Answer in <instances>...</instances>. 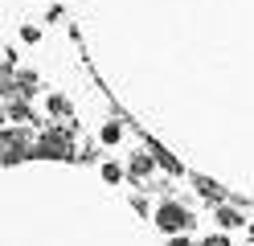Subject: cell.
I'll use <instances>...</instances> for the list:
<instances>
[{"label":"cell","mask_w":254,"mask_h":246,"mask_svg":"<svg viewBox=\"0 0 254 246\" xmlns=\"http://www.w3.org/2000/svg\"><path fill=\"white\" fill-rule=\"evenodd\" d=\"M33 156H37V160H70V156H74V136H70V127H66V123L45 127L41 136H37Z\"/></svg>","instance_id":"obj_1"},{"label":"cell","mask_w":254,"mask_h":246,"mask_svg":"<svg viewBox=\"0 0 254 246\" xmlns=\"http://www.w3.org/2000/svg\"><path fill=\"white\" fill-rule=\"evenodd\" d=\"M33 148H37V140L29 136V131H21V123L17 127H4V136H0V160L4 164H17V160H25V156H33Z\"/></svg>","instance_id":"obj_2"},{"label":"cell","mask_w":254,"mask_h":246,"mask_svg":"<svg viewBox=\"0 0 254 246\" xmlns=\"http://www.w3.org/2000/svg\"><path fill=\"white\" fill-rule=\"evenodd\" d=\"M193 213H189L181 201H160L156 205V226L164 230V234H181V230H193Z\"/></svg>","instance_id":"obj_3"},{"label":"cell","mask_w":254,"mask_h":246,"mask_svg":"<svg viewBox=\"0 0 254 246\" xmlns=\"http://www.w3.org/2000/svg\"><path fill=\"white\" fill-rule=\"evenodd\" d=\"M4 111L12 123H33V103L25 94H4Z\"/></svg>","instance_id":"obj_4"},{"label":"cell","mask_w":254,"mask_h":246,"mask_svg":"<svg viewBox=\"0 0 254 246\" xmlns=\"http://www.w3.org/2000/svg\"><path fill=\"white\" fill-rule=\"evenodd\" d=\"M4 94H25V98H33V94H37V74H33V70L12 74V86H8Z\"/></svg>","instance_id":"obj_5"},{"label":"cell","mask_w":254,"mask_h":246,"mask_svg":"<svg viewBox=\"0 0 254 246\" xmlns=\"http://www.w3.org/2000/svg\"><path fill=\"white\" fill-rule=\"evenodd\" d=\"M193 189L205 197V201H213V205H221V201H226V189H221L217 180H209V176H193Z\"/></svg>","instance_id":"obj_6"},{"label":"cell","mask_w":254,"mask_h":246,"mask_svg":"<svg viewBox=\"0 0 254 246\" xmlns=\"http://www.w3.org/2000/svg\"><path fill=\"white\" fill-rule=\"evenodd\" d=\"M152 168H156V156L131 152V164H127V172H131V176H152Z\"/></svg>","instance_id":"obj_7"},{"label":"cell","mask_w":254,"mask_h":246,"mask_svg":"<svg viewBox=\"0 0 254 246\" xmlns=\"http://www.w3.org/2000/svg\"><path fill=\"white\" fill-rule=\"evenodd\" d=\"M50 115H54V119H62V123H66L70 115H74V103H70L66 94H50Z\"/></svg>","instance_id":"obj_8"},{"label":"cell","mask_w":254,"mask_h":246,"mask_svg":"<svg viewBox=\"0 0 254 246\" xmlns=\"http://www.w3.org/2000/svg\"><path fill=\"white\" fill-rule=\"evenodd\" d=\"M99 140H103L107 148H111V144H119V140H123V123H115V119H107V123L99 127Z\"/></svg>","instance_id":"obj_9"},{"label":"cell","mask_w":254,"mask_h":246,"mask_svg":"<svg viewBox=\"0 0 254 246\" xmlns=\"http://www.w3.org/2000/svg\"><path fill=\"white\" fill-rule=\"evenodd\" d=\"M217 222H221V226H230V230H234V226H242V213H238L234 205H217Z\"/></svg>","instance_id":"obj_10"},{"label":"cell","mask_w":254,"mask_h":246,"mask_svg":"<svg viewBox=\"0 0 254 246\" xmlns=\"http://www.w3.org/2000/svg\"><path fill=\"white\" fill-rule=\"evenodd\" d=\"M103 180H107V185H119V180H123V168H119V164H103Z\"/></svg>","instance_id":"obj_11"},{"label":"cell","mask_w":254,"mask_h":246,"mask_svg":"<svg viewBox=\"0 0 254 246\" xmlns=\"http://www.w3.org/2000/svg\"><path fill=\"white\" fill-rule=\"evenodd\" d=\"M21 41L37 45V41H41V29H37V25H25V29H21Z\"/></svg>","instance_id":"obj_12"},{"label":"cell","mask_w":254,"mask_h":246,"mask_svg":"<svg viewBox=\"0 0 254 246\" xmlns=\"http://www.w3.org/2000/svg\"><path fill=\"white\" fill-rule=\"evenodd\" d=\"M201 246H230V238H226V234H213V238H205Z\"/></svg>","instance_id":"obj_13"},{"label":"cell","mask_w":254,"mask_h":246,"mask_svg":"<svg viewBox=\"0 0 254 246\" xmlns=\"http://www.w3.org/2000/svg\"><path fill=\"white\" fill-rule=\"evenodd\" d=\"M168 246H193V242H189V238H181V234H177V238H172Z\"/></svg>","instance_id":"obj_14"}]
</instances>
